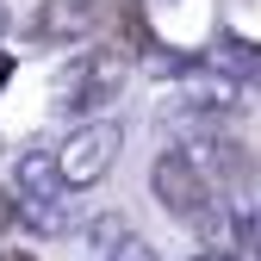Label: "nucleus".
Wrapping results in <instances>:
<instances>
[{
    "label": "nucleus",
    "mask_w": 261,
    "mask_h": 261,
    "mask_svg": "<svg viewBox=\"0 0 261 261\" xmlns=\"http://www.w3.org/2000/svg\"><path fill=\"white\" fill-rule=\"evenodd\" d=\"M112 155H118V124H81V130H69V143L56 149V174H62V187H93V180H106V168H112Z\"/></svg>",
    "instance_id": "obj_1"
},
{
    "label": "nucleus",
    "mask_w": 261,
    "mask_h": 261,
    "mask_svg": "<svg viewBox=\"0 0 261 261\" xmlns=\"http://www.w3.org/2000/svg\"><path fill=\"white\" fill-rule=\"evenodd\" d=\"M149 180H155V199L168 205L174 218H187V224H205V205H212V187L199 180V168H193V155H180V149L155 155Z\"/></svg>",
    "instance_id": "obj_2"
},
{
    "label": "nucleus",
    "mask_w": 261,
    "mask_h": 261,
    "mask_svg": "<svg viewBox=\"0 0 261 261\" xmlns=\"http://www.w3.org/2000/svg\"><path fill=\"white\" fill-rule=\"evenodd\" d=\"M106 0H44L38 19H31V44H69V38H87L100 25Z\"/></svg>",
    "instance_id": "obj_3"
},
{
    "label": "nucleus",
    "mask_w": 261,
    "mask_h": 261,
    "mask_svg": "<svg viewBox=\"0 0 261 261\" xmlns=\"http://www.w3.org/2000/svg\"><path fill=\"white\" fill-rule=\"evenodd\" d=\"M118 81H124V56L118 50H100V56H93V69H87V87H81V100L75 106H106L112 100V93H118Z\"/></svg>",
    "instance_id": "obj_4"
},
{
    "label": "nucleus",
    "mask_w": 261,
    "mask_h": 261,
    "mask_svg": "<svg viewBox=\"0 0 261 261\" xmlns=\"http://www.w3.org/2000/svg\"><path fill=\"white\" fill-rule=\"evenodd\" d=\"M0 261H38L31 249H0Z\"/></svg>",
    "instance_id": "obj_5"
},
{
    "label": "nucleus",
    "mask_w": 261,
    "mask_h": 261,
    "mask_svg": "<svg viewBox=\"0 0 261 261\" xmlns=\"http://www.w3.org/2000/svg\"><path fill=\"white\" fill-rule=\"evenodd\" d=\"M7 218H13V205H7V193H0V224H7Z\"/></svg>",
    "instance_id": "obj_6"
},
{
    "label": "nucleus",
    "mask_w": 261,
    "mask_h": 261,
    "mask_svg": "<svg viewBox=\"0 0 261 261\" xmlns=\"http://www.w3.org/2000/svg\"><path fill=\"white\" fill-rule=\"evenodd\" d=\"M0 25H7V13H0Z\"/></svg>",
    "instance_id": "obj_7"
}]
</instances>
